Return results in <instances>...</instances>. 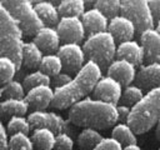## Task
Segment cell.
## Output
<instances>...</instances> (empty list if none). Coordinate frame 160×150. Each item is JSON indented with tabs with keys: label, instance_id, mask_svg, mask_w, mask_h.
<instances>
[{
	"label": "cell",
	"instance_id": "cell-1",
	"mask_svg": "<svg viewBox=\"0 0 160 150\" xmlns=\"http://www.w3.org/2000/svg\"><path fill=\"white\" fill-rule=\"evenodd\" d=\"M101 76L102 70L100 66L94 61L88 60L66 85L54 89V101L51 106L60 110L70 109L74 104L88 98V95L92 92Z\"/></svg>",
	"mask_w": 160,
	"mask_h": 150
},
{
	"label": "cell",
	"instance_id": "cell-6",
	"mask_svg": "<svg viewBox=\"0 0 160 150\" xmlns=\"http://www.w3.org/2000/svg\"><path fill=\"white\" fill-rule=\"evenodd\" d=\"M2 5L12 15L22 30L24 36H35V34L45 26L40 20L34 2L30 0H2Z\"/></svg>",
	"mask_w": 160,
	"mask_h": 150
},
{
	"label": "cell",
	"instance_id": "cell-39",
	"mask_svg": "<svg viewBox=\"0 0 160 150\" xmlns=\"http://www.w3.org/2000/svg\"><path fill=\"white\" fill-rule=\"evenodd\" d=\"M116 110H118V122H128L130 112H131V108H129L126 105L118 104Z\"/></svg>",
	"mask_w": 160,
	"mask_h": 150
},
{
	"label": "cell",
	"instance_id": "cell-38",
	"mask_svg": "<svg viewBox=\"0 0 160 150\" xmlns=\"http://www.w3.org/2000/svg\"><path fill=\"white\" fill-rule=\"evenodd\" d=\"M9 132L6 126L2 122V119L0 118V150H8L9 149Z\"/></svg>",
	"mask_w": 160,
	"mask_h": 150
},
{
	"label": "cell",
	"instance_id": "cell-32",
	"mask_svg": "<svg viewBox=\"0 0 160 150\" xmlns=\"http://www.w3.org/2000/svg\"><path fill=\"white\" fill-rule=\"evenodd\" d=\"M8 132L10 135L12 134H29L31 130L30 122L28 116H12L8 120L6 124Z\"/></svg>",
	"mask_w": 160,
	"mask_h": 150
},
{
	"label": "cell",
	"instance_id": "cell-3",
	"mask_svg": "<svg viewBox=\"0 0 160 150\" xmlns=\"http://www.w3.org/2000/svg\"><path fill=\"white\" fill-rule=\"evenodd\" d=\"M24 34L16 20L0 1V56L10 58L20 69Z\"/></svg>",
	"mask_w": 160,
	"mask_h": 150
},
{
	"label": "cell",
	"instance_id": "cell-30",
	"mask_svg": "<svg viewBox=\"0 0 160 150\" xmlns=\"http://www.w3.org/2000/svg\"><path fill=\"white\" fill-rule=\"evenodd\" d=\"M94 8L99 9L109 20L120 15L121 12V0H96Z\"/></svg>",
	"mask_w": 160,
	"mask_h": 150
},
{
	"label": "cell",
	"instance_id": "cell-34",
	"mask_svg": "<svg viewBox=\"0 0 160 150\" xmlns=\"http://www.w3.org/2000/svg\"><path fill=\"white\" fill-rule=\"evenodd\" d=\"M34 144L29 134H12L9 138L8 150H34Z\"/></svg>",
	"mask_w": 160,
	"mask_h": 150
},
{
	"label": "cell",
	"instance_id": "cell-37",
	"mask_svg": "<svg viewBox=\"0 0 160 150\" xmlns=\"http://www.w3.org/2000/svg\"><path fill=\"white\" fill-rule=\"evenodd\" d=\"M72 79V76L65 71H61L59 72L58 75L52 76L51 78V85H52V89H58V88H61L64 85H66L70 80Z\"/></svg>",
	"mask_w": 160,
	"mask_h": 150
},
{
	"label": "cell",
	"instance_id": "cell-11",
	"mask_svg": "<svg viewBox=\"0 0 160 150\" xmlns=\"http://www.w3.org/2000/svg\"><path fill=\"white\" fill-rule=\"evenodd\" d=\"M121 94H122V85L109 75L101 76L92 90L94 99L110 102L114 105H118L120 102Z\"/></svg>",
	"mask_w": 160,
	"mask_h": 150
},
{
	"label": "cell",
	"instance_id": "cell-14",
	"mask_svg": "<svg viewBox=\"0 0 160 150\" xmlns=\"http://www.w3.org/2000/svg\"><path fill=\"white\" fill-rule=\"evenodd\" d=\"M135 85H138L144 92L160 86V64L141 65L136 71Z\"/></svg>",
	"mask_w": 160,
	"mask_h": 150
},
{
	"label": "cell",
	"instance_id": "cell-16",
	"mask_svg": "<svg viewBox=\"0 0 160 150\" xmlns=\"http://www.w3.org/2000/svg\"><path fill=\"white\" fill-rule=\"evenodd\" d=\"M106 75H109L112 79H115L116 81H119L122 86H129V85H131L132 81H135L136 68L126 60L115 59L108 68Z\"/></svg>",
	"mask_w": 160,
	"mask_h": 150
},
{
	"label": "cell",
	"instance_id": "cell-28",
	"mask_svg": "<svg viewBox=\"0 0 160 150\" xmlns=\"http://www.w3.org/2000/svg\"><path fill=\"white\" fill-rule=\"evenodd\" d=\"M144 91L135 84H131L129 86H125V89L122 90L121 98H120V102L121 105H126L129 108H132L134 105H136L144 96Z\"/></svg>",
	"mask_w": 160,
	"mask_h": 150
},
{
	"label": "cell",
	"instance_id": "cell-27",
	"mask_svg": "<svg viewBox=\"0 0 160 150\" xmlns=\"http://www.w3.org/2000/svg\"><path fill=\"white\" fill-rule=\"evenodd\" d=\"M39 70H41L42 72H45L46 75L52 78L62 71L61 59L59 58L58 54H45L40 62Z\"/></svg>",
	"mask_w": 160,
	"mask_h": 150
},
{
	"label": "cell",
	"instance_id": "cell-8",
	"mask_svg": "<svg viewBox=\"0 0 160 150\" xmlns=\"http://www.w3.org/2000/svg\"><path fill=\"white\" fill-rule=\"evenodd\" d=\"M56 54L61 59L62 71L70 75L79 72L88 61L82 45L80 44H61Z\"/></svg>",
	"mask_w": 160,
	"mask_h": 150
},
{
	"label": "cell",
	"instance_id": "cell-29",
	"mask_svg": "<svg viewBox=\"0 0 160 150\" xmlns=\"http://www.w3.org/2000/svg\"><path fill=\"white\" fill-rule=\"evenodd\" d=\"M22 85H24L25 90L29 91L30 89L40 86V85H51V78L38 69L35 71H31L30 74H28L24 78Z\"/></svg>",
	"mask_w": 160,
	"mask_h": 150
},
{
	"label": "cell",
	"instance_id": "cell-40",
	"mask_svg": "<svg viewBox=\"0 0 160 150\" xmlns=\"http://www.w3.org/2000/svg\"><path fill=\"white\" fill-rule=\"evenodd\" d=\"M148 1H149V6L152 14L154 21L158 22L160 20V0H148Z\"/></svg>",
	"mask_w": 160,
	"mask_h": 150
},
{
	"label": "cell",
	"instance_id": "cell-22",
	"mask_svg": "<svg viewBox=\"0 0 160 150\" xmlns=\"http://www.w3.org/2000/svg\"><path fill=\"white\" fill-rule=\"evenodd\" d=\"M44 58V52L34 41H25L22 46V60L21 66L28 70H34L40 66Z\"/></svg>",
	"mask_w": 160,
	"mask_h": 150
},
{
	"label": "cell",
	"instance_id": "cell-24",
	"mask_svg": "<svg viewBox=\"0 0 160 150\" xmlns=\"http://www.w3.org/2000/svg\"><path fill=\"white\" fill-rule=\"evenodd\" d=\"M111 136L116 139L122 146L138 144L136 132L131 129L128 122H118L111 129Z\"/></svg>",
	"mask_w": 160,
	"mask_h": 150
},
{
	"label": "cell",
	"instance_id": "cell-4",
	"mask_svg": "<svg viewBox=\"0 0 160 150\" xmlns=\"http://www.w3.org/2000/svg\"><path fill=\"white\" fill-rule=\"evenodd\" d=\"M160 120V86L146 91L142 99L131 108L128 124L138 134L149 131Z\"/></svg>",
	"mask_w": 160,
	"mask_h": 150
},
{
	"label": "cell",
	"instance_id": "cell-25",
	"mask_svg": "<svg viewBox=\"0 0 160 150\" xmlns=\"http://www.w3.org/2000/svg\"><path fill=\"white\" fill-rule=\"evenodd\" d=\"M102 138L99 130L85 128L78 135V145L81 150H95Z\"/></svg>",
	"mask_w": 160,
	"mask_h": 150
},
{
	"label": "cell",
	"instance_id": "cell-17",
	"mask_svg": "<svg viewBox=\"0 0 160 150\" xmlns=\"http://www.w3.org/2000/svg\"><path fill=\"white\" fill-rule=\"evenodd\" d=\"M32 41L45 54H54L55 51L58 52L61 42L56 28H52V26H42L35 34Z\"/></svg>",
	"mask_w": 160,
	"mask_h": 150
},
{
	"label": "cell",
	"instance_id": "cell-44",
	"mask_svg": "<svg viewBox=\"0 0 160 150\" xmlns=\"http://www.w3.org/2000/svg\"><path fill=\"white\" fill-rule=\"evenodd\" d=\"M1 88H2V85L0 84V99L2 98V90H1Z\"/></svg>",
	"mask_w": 160,
	"mask_h": 150
},
{
	"label": "cell",
	"instance_id": "cell-33",
	"mask_svg": "<svg viewBox=\"0 0 160 150\" xmlns=\"http://www.w3.org/2000/svg\"><path fill=\"white\" fill-rule=\"evenodd\" d=\"M2 98L4 99H25V88L22 82L18 80H11L2 85Z\"/></svg>",
	"mask_w": 160,
	"mask_h": 150
},
{
	"label": "cell",
	"instance_id": "cell-13",
	"mask_svg": "<svg viewBox=\"0 0 160 150\" xmlns=\"http://www.w3.org/2000/svg\"><path fill=\"white\" fill-rule=\"evenodd\" d=\"M140 44L144 50L146 64H160V34L156 29H149L140 35Z\"/></svg>",
	"mask_w": 160,
	"mask_h": 150
},
{
	"label": "cell",
	"instance_id": "cell-45",
	"mask_svg": "<svg viewBox=\"0 0 160 150\" xmlns=\"http://www.w3.org/2000/svg\"><path fill=\"white\" fill-rule=\"evenodd\" d=\"M158 150H160V148H159V149H158Z\"/></svg>",
	"mask_w": 160,
	"mask_h": 150
},
{
	"label": "cell",
	"instance_id": "cell-10",
	"mask_svg": "<svg viewBox=\"0 0 160 150\" xmlns=\"http://www.w3.org/2000/svg\"><path fill=\"white\" fill-rule=\"evenodd\" d=\"M56 30L62 44H80L86 35L81 18L75 16L61 18L56 25Z\"/></svg>",
	"mask_w": 160,
	"mask_h": 150
},
{
	"label": "cell",
	"instance_id": "cell-18",
	"mask_svg": "<svg viewBox=\"0 0 160 150\" xmlns=\"http://www.w3.org/2000/svg\"><path fill=\"white\" fill-rule=\"evenodd\" d=\"M116 59H122L129 62H131L135 68L141 66L144 60V50L139 41L136 40H129L124 41L121 44H118L116 49Z\"/></svg>",
	"mask_w": 160,
	"mask_h": 150
},
{
	"label": "cell",
	"instance_id": "cell-9",
	"mask_svg": "<svg viewBox=\"0 0 160 150\" xmlns=\"http://www.w3.org/2000/svg\"><path fill=\"white\" fill-rule=\"evenodd\" d=\"M28 119L32 130L39 128H46L54 131L55 134L65 132V130H68V121L61 115L54 111H48V110L30 111Z\"/></svg>",
	"mask_w": 160,
	"mask_h": 150
},
{
	"label": "cell",
	"instance_id": "cell-20",
	"mask_svg": "<svg viewBox=\"0 0 160 150\" xmlns=\"http://www.w3.org/2000/svg\"><path fill=\"white\" fill-rule=\"evenodd\" d=\"M34 8L42 21L45 26H52L56 28L58 22L60 21L61 16L59 14L58 5H55L52 1H46V0H40L34 2Z\"/></svg>",
	"mask_w": 160,
	"mask_h": 150
},
{
	"label": "cell",
	"instance_id": "cell-26",
	"mask_svg": "<svg viewBox=\"0 0 160 150\" xmlns=\"http://www.w3.org/2000/svg\"><path fill=\"white\" fill-rule=\"evenodd\" d=\"M58 9L61 18H81L82 14L86 11V4L84 0H61L58 4Z\"/></svg>",
	"mask_w": 160,
	"mask_h": 150
},
{
	"label": "cell",
	"instance_id": "cell-19",
	"mask_svg": "<svg viewBox=\"0 0 160 150\" xmlns=\"http://www.w3.org/2000/svg\"><path fill=\"white\" fill-rule=\"evenodd\" d=\"M81 21L84 24L85 31L89 35L108 31L109 26V19L96 8L86 9V11L81 16Z\"/></svg>",
	"mask_w": 160,
	"mask_h": 150
},
{
	"label": "cell",
	"instance_id": "cell-41",
	"mask_svg": "<svg viewBox=\"0 0 160 150\" xmlns=\"http://www.w3.org/2000/svg\"><path fill=\"white\" fill-rule=\"evenodd\" d=\"M122 150H142L138 144H132V145H128V146H124Z\"/></svg>",
	"mask_w": 160,
	"mask_h": 150
},
{
	"label": "cell",
	"instance_id": "cell-23",
	"mask_svg": "<svg viewBox=\"0 0 160 150\" xmlns=\"http://www.w3.org/2000/svg\"><path fill=\"white\" fill-rule=\"evenodd\" d=\"M30 136H31L34 148L36 150H54L56 134L50 129H46V128L34 129Z\"/></svg>",
	"mask_w": 160,
	"mask_h": 150
},
{
	"label": "cell",
	"instance_id": "cell-35",
	"mask_svg": "<svg viewBox=\"0 0 160 150\" xmlns=\"http://www.w3.org/2000/svg\"><path fill=\"white\" fill-rule=\"evenodd\" d=\"M72 149H74V140L68 132L56 134L54 150H72Z\"/></svg>",
	"mask_w": 160,
	"mask_h": 150
},
{
	"label": "cell",
	"instance_id": "cell-31",
	"mask_svg": "<svg viewBox=\"0 0 160 150\" xmlns=\"http://www.w3.org/2000/svg\"><path fill=\"white\" fill-rule=\"evenodd\" d=\"M18 70H19L18 65L10 58L0 56V84L1 85L14 80V76Z\"/></svg>",
	"mask_w": 160,
	"mask_h": 150
},
{
	"label": "cell",
	"instance_id": "cell-21",
	"mask_svg": "<svg viewBox=\"0 0 160 150\" xmlns=\"http://www.w3.org/2000/svg\"><path fill=\"white\" fill-rule=\"evenodd\" d=\"M29 111L25 99H4L0 100V118L9 120L12 116H24Z\"/></svg>",
	"mask_w": 160,
	"mask_h": 150
},
{
	"label": "cell",
	"instance_id": "cell-2",
	"mask_svg": "<svg viewBox=\"0 0 160 150\" xmlns=\"http://www.w3.org/2000/svg\"><path fill=\"white\" fill-rule=\"evenodd\" d=\"M68 119L82 129L104 130L118 124V110L114 104L88 96L69 109Z\"/></svg>",
	"mask_w": 160,
	"mask_h": 150
},
{
	"label": "cell",
	"instance_id": "cell-12",
	"mask_svg": "<svg viewBox=\"0 0 160 150\" xmlns=\"http://www.w3.org/2000/svg\"><path fill=\"white\" fill-rule=\"evenodd\" d=\"M25 100L29 105V109L35 110H46V108L52 105L54 101V89L51 85H40L26 91Z\"/></svg>",
	"mask_w": 160,
	"mask_h": 150
},
{
	"label": "cell",
	"instance_id": "cell-42",
	"mask_svg": "<svg viewBox=\"0 0 160 150\" xmlns=\"http://www.w3.org/2000/svg\"><path fill=\"white\" fill-rule=\"evenodd\" d=\"M156 128H155V135H156V138L160 140V120L158 121V124L155 125Z\"/></svg>",
	"mask_w": 160,
	"mask_h": 150
},
{
	"label": "cell",
	"instance_id": "cell-43",
	"mask_svg": "<svg viewBox=\"0 0 160 150\" xmlns=\"http://www.w3.org/2000/svg\"><path fill=\"white\" fill-rule=\"evenodd\" d=\"M155 29H156V31L160 34V20L156 22V25H155Z\"/></svg>",
	"mask_w": 160,
	"mask_h": 150
},
{
	"label": "cell",
	"instance_id": "cell-15",
	"mask_svg": "<svg viewBox=\"0 0 160 150\" xmlns=\"http://www.w3.org/2000/svg\"><path fill=\"white\" fill-rule=\"evenodd\" d=\"M108 31L112 35L116 44H121L124 41L134 40V36L136 34L134 24L121 14L112 18L111 20H109Z\"/></svg>",
	"mask_w": 160,
	"mask_h": 150
},
{
	"label": "cell",
	"instance_id": "cell-7",
	"mask_svg": "<svg viewBox=\"0 0 160 150\" xmlns=\"http://www.w3.org/2000/svg\"><path fill=\"white\" fill-rule=\"evenodd\" d=\"M120 14L134 24L136 34L139 35L149 29H154L155 21L148 0H121Z\"/></svg>",
	"mask_w": 160,
	"mask_h": 150
},
{
	"label": "cell",
	"instance_id": "cell-5",
	"mask_svg": "<svg viewBox=\"0 0 160 150\" xmlns=\"http://www.w3.org/2000/svg\"><path fill=\"white\" fill-rule=\"evenodd\" d=\"M82 49L88 60L98 64L101 70H108L116 58L118 44L109 31H102L86 36Z\"/></svg>",
	"mask_w": 160,
	"mask_h": 150
},
{
	"label": "cell",
	"instance_id": "cell-36",
	"mask_svg": "<svg viewBox=\"0 0 160 150\" xmlns=\"http://www.w3.org/2000/svg\"><path fill=\"white\" fill-rule=\"evenodd\" d=\"M124 146L112 136H104L95 150H122Z\"/></svg>",
	"mask_w": 160,
	"mask_h": 150
}]
</instances>
